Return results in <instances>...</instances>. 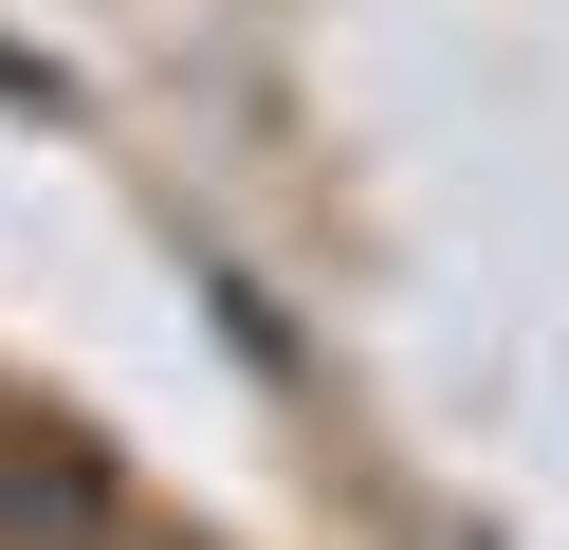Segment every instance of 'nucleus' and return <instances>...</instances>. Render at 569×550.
<instances>
[{"mask_svg": "<svg viewBox=\"0 0 569 550\" xmlns=\"http://www.w3.org/2000/svg\"><path fill=\"white\" fill-rule=\"evenodd\" d=\"M0 550H111L92 422H56V403H19V386H0Z\"/></svg>", "mask_w": 569, "mask_h": 550, "instance_id": "1", "label": "nucleus"}]
</instances>
